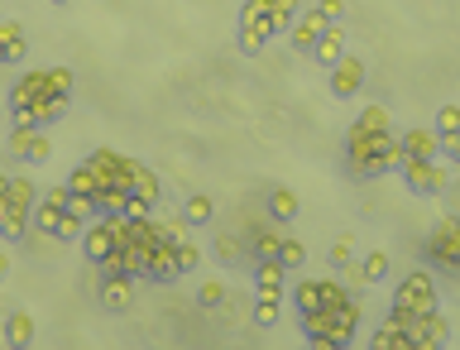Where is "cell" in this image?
<instances>
[{
  "label": "cell",
  "instance_id": "obj_1",
  "mask_svg": "<svg viewBox=\"0 0 460 350\" xmlns=\"http://www.w3.org/2000/svg\"><path fill=\"white\" fill-rule=\"evenodd\" d=\"M394 312H408V317H432L436 312V278L427 269H412L398 278L394 288V302H388Z\"/></svg>",
  "mask_w": 460,
  "mask_h": 350
},
{
  "label": "cell",
  "instance_id": "obj_2",
  "mask_svg": "<svg viewBox=\"0 0 460 350\" xmlns=\"http://www.w3.org/2000/svg\"><path fill=\"white\" fill-rule=\"evenodd\" d=\"M427 260L436 264L441 274H456L460 278V221L456 216H441L427 236Z\"/></svg>",
  "mask_w": 460,
  "mask_h": 350
},
{
  "label": "cell",
  "instance_id": "obj_3",
  "mask_svg": "<svg viewBox=\"0 0 460 350\" xmlns=\"http://www.w3.org/2000/svg\"><path fill=\"white\" fill-rule=\"evenodd\" d=\"M87 168L97 173V192H101V188H115V192H129V188H135V159L115 154V149H97V154L87 159Z\"/></svg>",
  "mask_w": 460,
  "mask_h": 350
},
{
  "label": "cell",
  "instance_id": "obj_4",
  "mask_svg": "<svg viewBox=\"0 0 460 350\" xmlns=\"http://www.w3.org/2000/svg\"><path fill=\"white\" fill-rule=\"evenodd\" d=\"M135 288H139L135 274H105V269H97V302L105 312H129V307H135Z\"/></svg>",
  "mask_w": 460,
  "mask_h": 350
},
{
  "label": "cell",
  "instance_id": "obj_5",
  "mask_svg": "<svg viewBox=\"0 0 460 350\" xmlns=\"http://www.w3.org/2000/svg\"><path fill=\"white\" fill-rule=\"evenodd\" d=\"M403 183H408L412 197H441L451 178H446V168L436 159H412L408 168H403Z\"/></svg>",
  "mask_w": 460,
  "mask_h": 350
},
{
  "label": "cell",
  "instance_id": "obj_6",
  "mask_svg": "<svg viewBox=\"0 0 460 350\" xmlns=\"http://www.w3.org/2000/svg\"><path fill=\"white\" fill-rule=\"evenodd\" d=\"M326 87H331V97L336 101H350V97H360V87H364V63L355 53H346L340 63L326 73Z\"/></svg>",
  "mask_w": 460,
  "mask_h": 350
},
{
  "label": "cell",
  "instance_id": "obj_7",
  "mask_svg": "<svg viewBox=\"0 0 460 350\" xmlns=\"http://www.w3.org/2000/svg\"><path fill=\"white\" fill-rule=\"evenodd\" d=\"M39 97H58V91L49 87V67H39V73H25V77H19L15 87H10L5 106H10V111H29Z\"/></svg>",
  "mask_w": 460,
  "mask_h": 350
},
{
  "label": "cell",
  "instance_id": "obj_8",
  "mask_svg": "<svg viewBox=\"0 0 460 350\" xmlns=\"http://www.w3.org/2000/svg\"><path fill=\"white\" fill-rule=\"evenodd\" d=\"M82 254H87L97 269L115 254V230H111V221H105V216L101 221H87V230H82Z\"/></svg>",
  "mask_w": 460,
  "mask_h": 350
},
{
  "label": "cell",
  "instance_id": "obj_9",
  "mask_svg": "<svg viewBox=\"0 0 460 350\" xmlns=\"http://www.w3.org/2000/svg\"><path fill=\"white\" fill-rule=\"evenodd\" d=\"M183 269H178V245L173 240H159L149 254V269H144V284H178Z\"/></svg>",
  "mask_w": 460,
  "mask_h": 350
},
{
  "label": "cell",
  "instance_id": "obj_10",
  "mask_svg": "<svg viewBox=\"0 0 460 350\" xmlns=\"http://www.w3.org/2000/svg\"><path fill=\"white\" fill-rule=\"evenodd\" d=\"M29 230H34V206L29 202H5V212H0V240L19 245V240H29Z\"/></svg>",
  "mask_w": 460,
  "mask_h": 350
},
{
  "label": "cell",
  "instance_id": "obj_11",
  "mask_svg": "<svg viewBox=\"0 0 460 350\" xmlns=\"http://www.w3.org/2000/svg\"><path fill=\"white\" fill-rule=\"evenodd\" d=\"M288 302L298 317H307V312H322L326 307V278H298V284L288 288Z\"/></svg>",
  "mask_w": 460,
  "mask_h": 350
},
{
  "label": "cell",
  "instance_id": "obj_12",
  "mask_svg": "<svg viewBox=\"0 0 460 350\" xmlns=\"http://www.w3.org/2000/svg\"><path fill=\"white\" fill-rule=\"evenodd\" d=\"M254 293L259 298H288V269L278 260L254 264Z\"/></svg>",
  "mask_w": 460,
  "mask_h": 350
},
{
  "label": "cell",
  "instance_id": "obj_13",
  "mask_svg": "<svg viewBox=\"0 0 460 350\" xmlns=\"http://www.w3.org/2000/svg\"><path fill=\"white\" fill-rule=\"evenodd\" d=\"M322 34H326V19L316 15V5H312V10H307V15H298V25L288 29V43H292V49H298V53H312Z\"/></svg>",
  "mask_w": 460,
  "mask_h": 350
},
{
  "label": "cell",
  "instance_id": "obj_14",
  "mask_svg": "<svg viewBox=\"0 0 460 350\" xmlns=\"http://www.w3.org/2000/svg\"><path fill=\"white\" fill-rule=\"evenodd\" d=\"M312 58L326 67V73H331L340 58H346V25H326V34L316 39V49H312Z\"/></svg>",
  "mask_w": 460,
  "mask_h": 350
},
{
  "label": "cell",
  "instance_id": "obj_15",
  "mask_svg": "<svg viewBox=\"0 0 460 350\" xmlns=\"http://www.w3.org/2000/svg\"><path fill=\"white\" fill-rule=\"evenodd\" d=\"M346 135H355V139H379V135H388V106H364Z\"/></svg>",
  "mask_w": 460,
  "mask_h": 350
},
{
  "label": "cell",
  "instance_id": "obj_16",
  "mask_svg": "<svg viewBox=\"0 0 460 350\" xmlns=\"http://www.w3.org/2000/svg\"><path fill=\"white\" fill-rule=\"evenodd\" d=\"M398 139H403V149H408L412 159H436V154H441V135L427 130V125H417V130H408V135H398Z\"/></svg>",
  "mask_w": 460,
  "mask_h": 350
},
{
  "label": "cell",
  "instance_id": "obj_17",
  "mask_svg": "<svg viewBox=\"0 0 460 350\" xmlns=\"http://www.w3.org/2000/svg\"><path fill=\"white\" fill-rule=\"evenodd\" d=\"M34 336H39V331H34V317H29V312H10V317H5V346H10V350H29Z\"/></svg>",
  "mask_w": 460,
  "mask_h": 350
},
{
  "label": "cell",
  "instance_id": "obj_18",
  "mask_svg": "<svg viewBox=\"0 0 460 350\" xmlns=\"http://www.w3.org/2000/svg\"><path fill=\"white\" fill-rule=\"evenodd\" d=\"M302 15V0H269V39L274 34H288Z\"/></svg>",
  "mask_w": 460,
  "mask_h": 350
},
{
  "label": "cell",
  "instance_id": "obj_19",
  "mask_svg": "<svg viewBox=\"0 0 460 350\" xmlns=\"http://www.w3.org/2000/svg\"><path fill=\"white\" fill-rule=\"evenodd\" d=\"M269 221H278V226L298 221V192L292 188H269Z\"/></svg>",
  "mask_w": 460,
  "mask_h": 350
},
{
  "label": "cell",
  "instance_id": "obj_20",
  "mask_svg": "<svg viewBox=\"0 0 460 350\" xmlns=\"http://www.w3.org/2000/svg\"><path fill=\"white\" fill-rule=\"evenodd\" d=\"M0 49H5V63H25V29L15 25V19H5V25H0Z\"/></svg>",
  "mask_w": 460,
  "mask_h": 350
},
{
  "label": "cell",
  "instance_id": "obj_21",
  "mask_svg": "<svg viewBox=\"0 0 460 350\" xmlns=\"http://www.w3.org/2000/svg\"><path fill=\"white\" fill-rule=\"evenodd\" d=\"M178 216L187 221V226H207V221L216 216V202H211L207 192H192V197L183 202V212H178Z\"/></svg>",
  "mask_w": 460,
  "mask_h": 350
},
{
  "label": "cell",
  "instance_id": "obj_22",
  "mask_svg": "<svg viewBox=\"0 0 460 350\" xmlns=\"http://www.w3.org/2000/svg\"><path fill=\"white\" fill-rule=\"evenodd\" d=\"M278 250H283V236H274V230H254V236H250V260L254 264L278 260Z\"/></svg>",
  "mask_w": 460,
  "mask_h": 350
},
{
  "label": "cell",
  "instance_id": "obj_23",
  "mask_svg": "<svg viewBox=\"0 0 460 350\" xmlns=\"http://www.w3.org/2000/svg\"><path fill=\"white\" fill-rule=\"evenodd\" d=\"M129 197H139V202L159 206V178H153V168H144V163H135V188H129Z\"/></svg>",
  "mask_w": 460,
  "mask_h": 350
},
{
  "label": "cell",
  "instance_id": "obj_24",
  "mask_svg": "<svg viewBox=\"0 0 460 350\" xmlns=\"http://www.w3.org/2000/svg\"><path fill=\"white\" fill-rule=\"evenodd\" d=\"M240 29H264L269 34V0H245L240 5Z\"/></svg>",
  "mask_w": 460,
  "mask_h": 350
},
{
  "label": "cell",
  "instance_id": "obj_25",
  "mask_svg": "<svg viewBox=\"0 0 460 350\" xmlns=\"http://www.w3.org/2000/svg\"><path fill=\"white\" fill-rule=\"evenodd\" d=\"M34 139H39V125H15V130H10V159L25 163V154H29Z\"/></svg>",
  "mask_w": 460,
  "mask_h": 350
},
{
  "label": "cell",
  "instance_id": "obj_26",
  "mask_svg": "<svg viewBox=\"0 0 460 350\" xmlns=\"http://www.w3.org/2000/svg\"><path fill=\"white\" fill-rule=\"evenodd\" d=\"M58 221H63V206H49V202L34 206V230L39 236H58Z\"/></svg>",
  "mask_w": 460,
  "mask_h": 350
},
{
  "label": "cell",
  "instance_id": "obj_27",
  "mask_svg": "<svg viewBox=\"0 0 460 350\" xmlns=\"http://www.w3.org/2000/svg\"><path fill=\"white\" fill-rule=\"evenodd\" d=\"M235 49H240L245 58H259L269 49V34L264 29H240V34H235Z\"/></svg>",
  "mask_w": 460,
  "mask_h": 350
},
{
  "label": "cell",
  "instance_id": "obj_28",
  "mask_svg": "<svg viewBox=\"0 0 460 350\" xmlns=\"http://www.w3.org/2000/svg\"><path fill=\"white\" fill-rule=\"evenodd\" d=\"M360 278H364V284H384V278H388V254H384V250L364 254V264H360Z\"/></svg>",
  "mask_w": 460,
  "mask_h": 350
},
{
  "label": "cell",
  "instance_id": "obj_29",
  "mask_svg": "<svg viewBox=\"0 0 460 350\" xmlns=\"http://www.w3.org/2000/svg\"><path fill=\"white\" fill-rule=\"evenodd\" d=\"M278 312H283V298H254V326H264V331H274Z\"/></svg>",
  "mask_w": 460,
  "mask_h": 350
},
{
  "label": "cell",
  "instance_id": "obj_30",
  "mask_svg": "<svg viewBox=\"0 0 460 350\" xmlns=\"http://www.w3.org/2000/svg\"><path fill=\"white\" fill-rule=\"evenodd\" d=\"M67 192H82V197H97V173H91L87 163H77V168L67 173Z\"/></svg>",
  "mask_w": 460,
  "mask_h": 350
},
{
  "label": "cell",
  "instance_id": "obj_31",
  "mask_svg": "<svg viewBox=\"0 0 460 350\" xmlns=\"http://www.w3.org/2000/svg\"><path fill=\"white\" fill-rule=\"evenodd\" d=\"M408 163H412V154L403 149V139L394 135V139H388V144H384V168H388V173H403Z\"/></svg>",
  "mask_w": 460,
  "mask_h": 350
},
{
  "label": "cell",
  "instance_id": "obj_32",
  "mask_svg": "<svg viewBox=\"0 0 460 350\" xmlns=\"http://www.w3.org/2000/svg\"><path fill=\"white\" fill-rule=\"evenodd\" d=\"M302 260H307V245L302 240H288V236H283V250H278V264H283V269H302Z\"/></svg>",
  "mask_w": 460,
  "mask_h": 350
},
{
  "label": "cell",
  "instance_id": "obj_33",
  "mask_svg": "<svg viewBox=\"0 0 460 350\" xmlns=\"http://www.w3.org/2000/svg\"><path fill=\"white\" fill-rule=\"evenodd\" d=\"M67 216H77V221H91V216H101L97 212V197H82V192H67V206H63Z\"/></svg>",
  "mask_w": 460,
  "mask_h": 350
},
{
  "label": "cell",
  "instance_id": "obj_34",
  "mask_svg": "<svg viewBox=\"0 0 460 350\" xmlns=\"http://www.w3.org/2000/svg\"><path fill=\"white\" fill-rule=\"evenodd\" d=\"M432 130L436 135H460V106H441V111H436V125H432Z\"/></svg>",
  "mask_w": 460,
  "mask_h": 350
},
{
  "label": "cell",
  "instance_id": "obj_35",
  "mask_svg": "<svg viewBox=\"0 0 460 350\" xmlns=\"http://www.w3.org/2000/svg\"><path fill=\"white\" fill-rule=\"evenodd\" d=\"M49 87L58 91V97H73V91H77V77H73V67H49Z\"/></svg>",
  "mask_w": 460,
  "mask_h": 350
},
{
  "label": "cell",
  "instance_id": "obj_36",
  "mask_svg": "<svg viewBox=\"0 0 460 350\" xmlns=\"http://www.w3.org/2000/svg\"><path fill=\"white\" fill-rule=\"evenodd\" d=\"M197 302H202V307H221V302H226V284H221V278H207V284L197 288Z\"/></svg>",
  "mask_w": 460,
  "mask_h": 350
},
{
  "label": "cell",
  "instance_id": "obj_37",
  "mask_svg": "<svg viewBox=\"0 0 460 350\" xmlns=\"http://www.w3.org/2000/svg\"><path fill=\"white\" fill-rule=\"evenodd\" d=\"M82 230H87V221H77V216H67V212H63V221H58V236H53V240L73 245V240H82Z\"/></svg>",
  "mask_w": 460,
  "mask_h": 350
},
{
  "label": "cell",
  "instance_id": "obj_38",
  "mask_svg": "<svg viewBox=\"0 0 460 350\" xmlns=\"http://www.w3.org/2000/svg\"><path fill=\"white\" fill-rule=\"evenodd\" d=\"M216 260H221V264H235V260H245L240 240H235V236H216Z\"/></svg>",
  "mask_w": 460,
  "mask_h": 350
},
{
  "label": "cell",
  "instance_id": "obj_39",
  "mask_svg": "<svg viewBox=\"0 0 460 350\" xmlns=\"http://www.w3.org/2000/svg\"><path fill=\"white\" fill-rule=\"evenodd\" d=\"M316 15L326 25H346V0H316Z\"/></svg>",
  "mask_w": 460,
  "mask_h": 350
},
{
  "label": "cell",
  "instance_id": "obj_40",
  "mask_svg": "<svg viewBox=\"0 0 460 350\" xmlns=\"http://www.w3.org/2000/svg\"><path fill=\"white\" fill-rule=\"evenodd\" d=\"M427 341H436L441 350H446V341H451V326H446L441 312H432V317H427Z\"/></svg>",
  "mask_w": 460,
  "mask_h": 350
},
{
  "label": "cell",
  "instance_id": "obj_41",
  "mask_svg": "<svg viewBox=\"0 0 460 350\" xmlns=\"http://www.w3.org/2000/svg\"><path fill=\"white\" fill-rule=\"evenodd\" d=\"M197 264H202V250H197L192 240H183V245H178V269H183V274H192Z\"/></svg>",
  "mask_w": 460,
  "mask_h": 350
},
{
  "label": "cell",
  "instance_id": "obj_42",
  "mask_svg": "<svg viewBox=\"0 0 460 350\" xmlns=\"http://www.w3.org/2000/svg\"><path fill=\"white\" fill-rule=\"evenodd\" d=\"M53 159V139H43V130H39V139L29 144V154H25V163H49Z\"/></svg>",
  "mask_w": 460,
  "mask_h": 350
},
{
  "label": "cell",
  "instance_id": "obj_43",
  "mask_svg": "<svg viewBox=\"0 0 460 350\" xmlns=\"http://www.w3.org/2000/svg\"><path fill=\"white\" fill-rule=\"evenodd\" d=\"M326 260H331V269H346V264H350V240L346 236L331 240V254H326Z\"/></svg>",
  "mask_w": 460,
  "mask_h": 350
},
{
  "label": "cell",
  "instance_id": "obj_44",
  "mask_svg": "<svg viewBox=\"0 0 460 350\" xmlns=\"http://www.w3.org/2000/svg\"><path fill=\"white\" fill-rule=\"evenodd\" d=\"M398 350H441V346L427 341V336H403V341H398Z\"/></svg>",
  "mask_w": 460,
  "mask_h": 350
},
{
  "label": "cell",
  "instance_id": "obj_45",
  "mask_svg": "<svg viewBox=\"0 0 460 350\" xmlns=\"http://www.w3.org/2000/svg\"><path fill=\"white\" fill-rule=\"evenodd\" d=\"M441 154L460 168V135H446V139H441Z\"/></svg>",
  "mask_w": 460,
  "mask_h": 350
},
{
  "label": "cell",
  "instance_id": "obj_46",
  "mask_svg": "<svg viewBox=\"0 0 460 350\" xmlns=\"http://www.w3.org/2000/svg\"><path fill=\"white\" fill-rule=\"evenodd\" d=\"M43 202H49V206H67V188H49V192H43Z\"/></svg>",
  "mask_w": 460,
  "mask_h": 350
},
{
  "label": "cell",
  "instance_id": "obj_47",
  "mask_svg": "<svg viewBox=\"0 0 460 350\" xmlns=\"http://www.w3.org/2000/svg\"><path fill=\"white\" fill-rule=\"evenodd\" d=\"M5 202H10V178L0 173V212H5Z\"/></svg>",
  "mask_w": 460,
  "mask_h": 350
},
{
  "label": "cell",
  "instance_id": "obj_48",
  "mask_svg": "<svg viewBox=\"0 0 460 350\" xmlns=\"http://www.w3.org/2000/svg\"><path fill=\"white\" fill-rule=\"evenodd\" d=\"M307 350H346V346H336V341H307Z\"/></svg>",
  "mask_w": 460,
  "mask_h": 350
},
{
  "label": "cell",
  "instance_id": "obj_49",
  "mask_svg": "<svg viewBox=\"0 0 460 350\" xmlns=\"http://www.w3.org/2000/svg\"><path fill=\"white\" fill-rule=\"evenodd\" d=\"M10 278V254H0V284Z\"/></svg>",
  "mask_w": 460,
  "mask_h": 350
},
{
  "label": "cell",
  "instance_id": "obj_50",
  "mask_svg": "<svg viewBox=\"0 0 460 350\" xmlns=\"http://www.w3.org/2000/svg\"><path fill=\"white\" fill-rule=\"evenodd\" d=\"M53 5H73V0H53Z\"/></svg>",
  "mask_w": 460,
  "mask_h": 350
},
{
  "label": "cell",
  "instance_id": "obj_51",
  "mask_svg": "<svg viewBox=\"0 0 460 350\" xmlns=\"http://www.w3.org/2000/svg\"><path fill=\"white\" fill-rule=\"evenodd\" d=\"M0 67H5V49H0Z\"/></svg>",
  "mask_w": 460,
  "mask_h": 350
},
{
  "label": "cell",
  "instance_id": "obj_52",
  "mask_svg": "<svg viewBox=\"0 0 460 350\" xmlns=\"http://www.w3.org/2000/svg\"><path fill=\"white\" fill-rule=\"evenodd\" d=\"M302 350H307V346H302Z\"/></svg>",
  "mask_w": 460,
  "mask_h": 350
}]
</instances>
